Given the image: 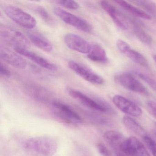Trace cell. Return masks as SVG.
<instances>
[{"label":"cell","mask_w":156,"mask_h":156,"mask_svg":"<svg viewBox=\"0 0 156 156\" xmlns=\"http://www.w3.org/2000/svg\"><path fill=\"white\" fill-rule=\"evenodd\" d=\"M23 147L31 156H53L58 149V144L50 137L39 136L26 140Z\"/></svg>","instance_id":"6da1fadb"},{"label":"cell","mask_w":156,"mask_h":156,"mask_svg":"<svg viewBox=\"0 0 156 156\" xmlns=\"http://www.w3.org/2000/svg\"><path fill=\"white\" fill-rule=\"evenodd\" d=\"M1 39L6 43L15 47L28 49L30 43L25 35L20 31L6 25H1L0 29Z\"/></svg>","instance_id":"7a4b0ae2"},{"label":"cell","mask_w":156,"mask_h":156,"mask_svg":"<svg viewBox=\"0 0 156 156\" xmlns=\"http://www.w3.org/2000/svg\"><path fill=\"white\" fill-rule=\"evenodd\" d=\"M4 12L7 16L15 23L25 29H33L36 25V21L33 16L18 7L8 6Z\"/></svg>","instance_id":"3957f363"},{"label":"cell","mask_w":156,"mask_h":156,"mask_svg":"<svg viewBox=\"0 0 156 156\" xmlns=\"http://www.w3.org/2000/svg\"><path fill=\"white\" fill-rule=\"evenodd\" d=\"M66 90L70 96L93 110L103 113H112L111 108L102 101L95 100L82 92L71 87H67Z\"/></svg>","instance_id":"277c9868"},{"label":"cell","mask_w":156,"mask_h":156,"mask_svg":"<svg viewBox=\"0 0 156 156\" xmlns=\"http://www.w3.org/2000/svg\"><path fill=\"white\" fill-rule=\"evenodd\" d=\"M53 11L57 17L65 23L71 25L81 31L89 33L93 30L92 25L82 18L58 7L54 8Z\"/></svg>","instance_id":"5b68a950"},{"label":"cell","mask_w":156,"mask_h":156,"mask_svg":"<svg viewBox=\"0 0 156 156\" xmlns=\"http://www.w3.org/2000/svg\"><path fill=\"white\" fill-rule=\"evenodd\" d=\"M51 105L54 115L61 120L70 124H78L83 122L81 116L68 105L54 100Z\"/></svg>","instance_id":"8992f818"},{"label":"cell","mask_w":156,"mask_h":156,"mask_svg":"<svg viewBox=\"0 0 156 156\" xmlns=\"http://www.w3.org/2000/svg\"><path fill=\"white\" fill-rule=\"evenodd\" d=\"M114 80L117 83L131 92L142 95H149V92L145 87L130 74H118L115 76Z\"/></svg>","instance_id":"52a82bcc"},{"label":"cell","mask_w":156,"mask_h":156,"mask_svg":"<svg viewBox=\"0 0 156 156\" xmlns=\"http://www.w3.org/2000/svg\"><path fill=\"white\" fill-rule=\"evenodd\" d=\"M67 65L73 72L87 82L94 84L102 85L104 84V80L101 76L79 63L73 61H70L68 62Z\"/></svg>","instance_id":"ba28073f"},{"label":"cell","mask_w":156,"mask_h":156,"mask_svg":"<svg viewBox=\"0 0 156 156\" xmlns=\"http://www.w3.org/2000/svg\"><path fill=\"white\" fill-rule=\"evenodd\" d=\"M100 5L102 9L111 17L116 25L123 30H126L130 26L129 19L127 18L116 8L107 1H101Z\"/></svg>","instance_id":"9c48e42d"},{"label":"cell","mask_w":156,"mask_h":156,"mask_svg":"<svg viewBox=\"0 0 156 156\" xmlns=\"http://www.w3.org/2000/svg\"><path fill=\"white\" fill-rule=\"evenodd\" d=\"M64 41L69 49L80 53L87 55L90 51L92 46V43L81 36L74 34H66Z\"/></svg>","instance_id":"30bf717a"},{"label":"cell","mask_w":156,"mask_h":156,"mask_svg":"<svg viewBox=\"0 0 156 156\" xmlns=\"http://www.w3.org/2000/svg\"><path fill=\"white\" fill-rule=\"evenodd\" d=\"M112 100L118 109L127 115L134 117H139L142 115V109L139 106L122 96L115 95Z\"/></svg>","instance_id":"8fae6325"},{"label":"cell","mask_w":156,"mask_h":156,"mask_svg":"<svg viewBox=\"0 0 156 156\" xmlns=\"http://www.w3.org/2000/svg\"><path fill=\"white\" fill-rule=\"evenodd\" d=\"M24 91L27 95L40 103H50L53 100L52 93L48 89L35 84H29L24 87Z\"/></svg>","instance_id":"7c38bea8"},{"label":"cell","mask_w":156,"mask_h":156,"mask_svg":"<svg viewBox=\"0 0 156 156\" xmlns=\"http://www.w3.org/2000/svg\"><path fill=\"white\" fill-rule=\"evenodd\" d=\"M104 138L112 148L115 155L119 154L127 155L125 149L127 138H125L123 134L115 130H108L104 133Z\"/></svg>","instance_id":"4fadbf2b"},{"label":"cell","mask_w":156,"mask_h":156,"mask_svg":"<svg viewBox=\"0 0 156 156\" xmlns=\"http://www.w3.org/2000/svg\"><path fill=\"white\" fill-rule=\"evenodd\" d=\"M116 46L118 50L134 62L143 66L147 67L148 63L146 58L141 53L131 48L129 44L122 40H118L116 42Z\"/></svg>","instance_id":"5bb4252c"},{"label":"cell","mask_w":156,"mask_h":156,"mask_svg":"<svg viewBox=\"0 0 156 156\" xmlns=\"http://www.w3.org/2000/svg\"><path fill=\"white\" fill-rule=\"evenodd\" d=\"M14 49L15 51L19 54L29 58L31 61L44 69L51 71H55L58 69L57 66L35 53L29 51L28 49L20 47H15Z\"/></svg>","instance_id":"9a60e30c"},{"label":"cell","mask_w":156,"mask_h":156,"mask_svg":"<svg viewBox=\"0 0 156 156\" xmlns=\"http://www.w3.org/2000/svg\"><path fill=\"white\" fill-rule=\"evenodd\" d=\"M0 56L4 62L12 66L20 69H24L27 66L26 60L19 55L18 53L13 51L4 46H1Z\"/></svg>","instance_id":"2e32d148"},{"label":"cell","mask_w":156,"mask_h":156,"mask_svg":"<svg viewBox=\"0 0 156 156\" xmlns=\"http://www.w3.org/2000/svg\"><path fill=\"white\" fill-rule=\"evenodd\" d=\"M125 148L129 156H151L144 145L136 137L126 139Z\"/></svg>","instance_id":"e0dca14e"},{"label":"cell","mask_w":156,"mask_h":156,"mask_svg":"<svg viewBox=\"0 0 156 156\" xmlns=\"http://www.w3.org/2000/svg\"><path fill=\"white\" fill-rule=\"evenodd\" d=\"M87 57L91 61L96 62L105 63L108 61L105 50L98 44L92 43L91 50L87 54Z\"/></svg>","instance_id":"ac0fdd59"},{"label":"cell","mask_w":156,"mask_h":156,"mask_svg":"<svg viewBox=\"0 0 156 156\" xmlns=\"http://www.w3.org/2000/svg\"><path fill=\"white\" fill-rule=\"evenodd\" d=\"M115 2H116L119 6L121 7L123 9L135 17L146 20H151V16L148 13H147L144 10H142L133 6V5L128 3L127 2L118 0V1H115Z\"/></svg>","instance_id":"d6986e66"},{"label":"cell","mask_w":156,"mask_h":156,"mask_svg":"<svg viewBox=\"0 0 156 156\" xmlns=\"http://www.w3.org/2000/svg\"><path fill=\"white\" fill-rule=\"evenodd\" d=\"M28 36L30 41L36 47L41 50L47 52L52 51L53 47L51 44L40 34L34 33L29 32Z\"/></svg>","instance_id":"ffe728a7"},{"label":"cell","mask_w":156,"mask_h":156,"mask_svg":"<svg viewBox=\"0 0 156 156\" xmlns=\"http://www.w3.org/2000/svg\"><path fill=\"white\" fill-rule=\"evenodd\" d=\"M129 22L132 32L138 40L144 44L147 45L151 44L152 42L151 37L143 30L142 27L138 23L133 20H129Z\"/></svg>","instance_id":"44dd1931"},{"label":"cell","mask_w":156,"mask_h":156,"mask_svg":"<svg viewBox=\"0 0 156 156\" xmlns=\"http://www.w3.org/2000/svg\"><path fill=\"white\" fill-rule=\"evenodd\" d=\"M123 122L127 129L135 134L143 138L147 136V131L145 129L130 116L126 115L123 117Z\"/></svg>","instance_id":"7402d4cb"},{"label":"cell","mask_w":156,"mask_h":156,"mask_svg":"<svg viewBox=\"0 0 156 156\" xmlns=\"http://www.w3.org/2000/svg\"><path fill=\"white\" fill-rule=\"evenodd\" d=\"M31 8L46 24L53 27L56 26V23L54 19L43 7L38 5H33Z\"/></svg>","instance_id":"603a6c76"},{"label":"cell","mask_w":156,"mask_h":156,"mask_svg":"<svg viewBox=\"0 0 156 156\" xmlns=\"http://www.w3.org/2000/svg\"><path fill=\"white\" fill-rule=\"evenodd\" d=\"M132 3L143 9L154 17H156V4L150 1H133Z\"/></svg>","instance_id":"cb8c5ba5"},{"label":"cell","mask_w":156,"mask_h":156,"mask_svg":"<svg viewBox=\"0 0 156 156\" xmlns=\"http://www.w3.org/2000/svg\"><path fill=\"white\" fill-rule=\"evenodd\" d=\"M87 117L91 122L99 125H106L108 122L107 119L96 113L87 112L86 114Z\"/></svg>","instance_id":"d4e9b609"},{"label":"cell","mask_w":156,"mask_h":156,"mask_svg":"<svg viewBox=\"0 0 156 156\" xmlns=\"http://www.w3.org/2000/svg\"><path fill=\"white\" fill-rule=\"evenodd\" d=\"M136 74L147 84L152 89L156 91V80L144 73L136 72Z\"/></svg>","instance_id":"484cf974"},{"label":"cell","mask_w":156,"mask_h":156,"mask_svg":"<svg viewBox=\"0 0 156 156\" xmlns=\"http://www.w3.org/2000/svg\"><path fill=\"white\" fill-rule=\"evenodd\" d=\"M143 139L153 156H156V141L148 135L144 137Z\"/></svg>","instance_id":"4316f807"},{"label":"cell","mask_w":156,"mask_h":156,"mask_svg":"<svg viewBox=\"0 0 156 156\" xmlns=\"http://www.w3.org/2000/svg\"><path fill=\"white\" fill-rule=\"evenodd\" d=\"M57 3L62 7L71 10H77L79 5L77 2L74 1H59Z\"/></svg>","instance_id":"83f0119b"},{"label":"cell","mask_w":156,"mask_h":156,"mask_svg":"<svg viewBox=\"0 0 156 156\" xmlns=\"http://www.w3.org/2000/svg\"><path fill=\"white\" fill-rule=\"evenodd\" d=\"M98 150L102 156H114L108 148L102 143H99L97 145Z\"/></svg>","instance_id":"f1b7e54d"},{"label":"cell","mask_w":156,"mask_h":156,"mask_svg":"<svg viewBox=\"0 0 156 156\" xmlns=\"http://www.w3.org/2000/svg\"><path fill=\"white\" fill-rule=\"evenodd\" d=\"M147 107L149 112L156 118V102L152 101H148Z\"/></svg>","instance_id":"f546056e"},{"label":"cell","mask_w":156,"mask_h":156,"mask_svg":"<svg viewBox=\"0 0 156 156\" xmlns=\"http://www.w3.org/2000/svg\"><path fill=\"white\" fill-rule=\"evenodd\" d=\"M0 73L2 75L6 77H10L11 76V73L9 70L2 63L1 64Z\"/></svg>","instance_id":"4dcf8cb0"},{"label":"cell","mask_w":156,"mask_h":156,"mask_svg":"<svg viewBox=\"0 0 156 156\" xmlns=\"http://www.w3.org/2000/svg\"><path fill=\"white\" fill-rule=\"evenodd\" d=\"M152 131L154 136L156 137V122H154L152 126Z\"/></svg>","instance_id":"1f68e13d"},{"label":"cell","mask_w":156,"mask_h":156,"mask_svg":"<svg viewBox=\"0 0 156 156\" xmlns=\"http://www.w3.org/2000/svg\"><path fill=\"white\" fill-rule=\"evenodd\" d=\"M153 60H154V62H155V63H156V55H153Z\"/></svg>","instance_id":"d6a6232c"}]
</instances>
